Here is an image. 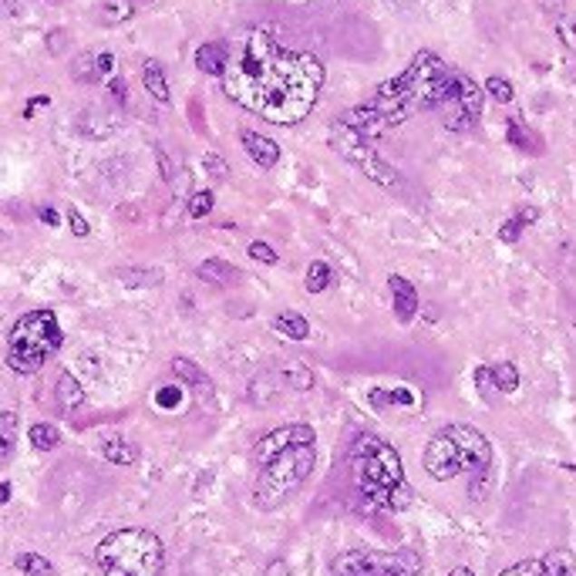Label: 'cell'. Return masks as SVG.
Listing matches in <instances>:
<instances>
[{
    "mask_svg": "<svg viewBox=\"0 0 576 576\" xmlns=\"http://www.w3.org/2000/svg\"><path fill=\"white\" fill-rule=\"evenodd\" d=\"M71 74L78 78V82H84V84H92V82H98V68H94V54H78L74 58V64H71Z\"/></svg>",
    "mask_w": 576,
    "mask_h": 576,
    "instance_id": "35",
    "label": "cell"
},
{
    "mask_svg": "<svg viewBox=\"0 0 576 576\" xmlns=\"http://www.w3.org/2000/svg\"><path fill=\"white\" fill-rule=\"evenodd\" d=\"M226 64H229V47L223 44V41H206V44H200V51H196V68L202 71V74H220L223 78Z\"/></svg>",
    "mask_w": 576,
    "mask_h": 576,
    "instance_id": "15",
    "label": "cell"
},
{
    "mask_svg": "<svg viewBox=\"0 0 576 576\" xmlns=\"http://www.w3.org/2000/svg\"><path fill=\"white\" fill-rule=\"evenodd\" d=\"M4 503H11V485L7 483L0 485V506H4Z\"/></svg>",
    "mask_w": 576,
    "mask_h": 576,
    "instance_id": "49",
    "label": "cell"
},
{
    "mask_svg": "<svg viewBox=\"0 0 576 576\" xmlns=\"http://www.w3.org/2000/svg\"><path fill=\"white\" fill-rule=\"evenodd\" d=\"M239 142H243L247 155L259 165V169H273V165L280 162V145L273 139H267V135H259V132H253V129H243L239 132Z\"/></svg>",
    "mask_w": 576,
    "mask_h": 576,
    "instance_id": "14",
    "label": "cell"
},
{
    "mask_svg": "<svg viewBox=\"0 0 576 576\" xmlns=\"http://www.w3.org/2000/svg\"><path fill=\"white\" fill-rule=\"evenodd\" d=\"M17 570H21L24 576H51L54 573L51 560L41 556V553H21L17 556Z\"/></svg>",
    "mask_w": 576,
    "mask_h": 576,
    "instance_id": "32",
    "label": "cell"
},
{
    "mask_svg": "<svg viewBox=\"0 0 576 576\" xmlns=\"http://www.w3.org/2000/svg\"><path fill=\"white\" fill-rule=\"evenodd\" d=\"M314 428L310 425H283V428H273L270 435H263L253 448V459L257 465L263 469L267 462H273L277 455H283L287 448H297V445H314Z\"/></svg>",
    "mask_w": 576,
    "mask_h": 576,
    "instance_id": "11",
    "label": "cell"
},
{
    "mask_svg": "<svg viewBox=\"0 0 576 576\" xmlns=\"http://www.w3.org/2000/svg\"><path fill=\"white\" fill-rule=\"evenodd\" d=\"M54 395H58V401L68 408V412H74V408H82L84 405V391L82 385L74 381V375H68V371H61L58 385H54Z\"/></svg>",
    "mask_w": 576,
    "mask_h": 576,
    "instance_id": "21",
    "label": "cell"
},
{
    "mask_svg": "<svg viewBox=\"0 0 576 576\" xmlns=\"http://www.w3.org/2000/svg\"><path fill=\"white\" fill-rule=\"evenodd\" d=\"M445 432L455 438V445H459L462 452V462H465V472H472V475H489V469H493V445H489V438H485L479 428H472V425H448Z\"/></svg>",
    "mask_w": 576,
    "mask_h": 576,
    "instance_id": "10",
    "label": "cell"
},
{
    "mask_svg": "<svg viewBox=\"0 0 576 576\" xmlns=\"http://www.w3.org/2000/svg\"><path fill=\"white\" fill-rule=\"evenodd\" d=\"M135 17V0H108L102 7V21L105 24H125Z\"/></svg>",
    "mask_w": 576,
    "mask_h": 576,
    "instance_id": "33",
    "label": "cell"
},
{
    "mask_svg": "<svg viewBox=\"0 0 576 576\" xmlns=\"http://www.w3.org/2000/svg\"><path fill=\"white\" fill-rule=\"evenodd\" d=\"M14 448H17V415L0 412V465L14 459Z\"/></svg>",
    "mask_w": 576,
    "mask_h": 576,
    "instance_id": "20",
    "label": "cell"
},
{
    "mask_svg": "<svg viewBox=\"0 0 576 576\" xmlns=\"http://www.w3.org/2000/svg\"><path fill=\"white\" fill-rule=\"evenodd\" d=\"M371 401L375 405H401V408H422V395H415L412 388H391V391H381L375 388L371 391Z\"/></svg>",
    "mask_w": 576,
    "mask_h": 576,
    "instance_id": "22",
    "label": "cell"
},
{
    "mask_svg": "<svg viewBox=\"0 0 576 576\" xmlns=\"http://www.w3.org/2000/svg\"><path fill=\"white\" fill-rule=\"evenodd\" d=\"M108 462H115V465H132V462L139 459V448L129 445V442H122V438H105V445H102Z\"/></svg>",
    "mask_w": 576,
    "mask_h": 576,
    "instance_id": "28",
    "label": "cell"
},
{
    "mask_svg": "<svg viewBox=\"0 0 576 576\" xmlns=\"http://www.w3.org/2000/svg\"><path fill=\"white\" fill-rule=\"evenodd\" d=\"M483 92L489 94V98H495L499 105H509L513 102V84H509V78H503V74H493V78H485V84H483Z\"/></svg>",
    "mask_w": 576,
    "mask_h": 576,
    "instance_id": "34",
    "label": "cell"
},
{
    "mask_svg": "<svg viewBox=\"0 0 576 576\" xmlns=\"http://www.w3.org/2000/svg\"><path fill=\"white\" fill-rule=\"evenodd\" d=\"M455 78H459V71L448 68L435 51H418L398 78L377 84V92L365 105L344 112L341 122L347 129L361 132L367 142H375L418 112H432V108L442 112L448 98L455 94Z\"/></svg>",
    "mask_w": 576,
    "mask_h": 576,
    "instance_id": "2",
    "label": "cell"
},
{
    "mask_svg": "<svg viewBox=\"0 0 576 576\" xmlns=\"http://www.w3.org/2000/svg\"><path fill=\"white\" fill-rule=\"evenodd\" d=\"M58 347H61L58 317L51 310H31V314H24L11 327L7 365L17 375H37L47 357H51V351H58Z\"/></svg>",
    "mask_w": 576,
    "mask_h": 576,
    "instance_id": "5",
    "label": "cell"
},
{
    "mask_svg": "<svg viewBox=\"0 0 576 576\" xmlns=\"http://www.w3.org/2000/svg\"><path fill=\"white\" fill-rule=\"evenodd\" d=\"M330 280H334V270H330V263H324V259H314V263L307 267L304 287L310 290V294H324V290L330 287Z\"/></svg>",
    "mask_w": 576,
    "mask_h": 576,
    "instance_id": "26",
    "label": "cell"
},
{
    "mask_svg": "<svg viewBox=\"0 0 576 576\" xmlns=\"http://www.w3.org/2000/svg\"><path fill=\"white\" fill-rule=\"evenodd\" d=\"M202 165H206V172H210V176H216V179H226V176H229V165H226L223 155L206 152V155H202Z\"/></svg>",
    "mask_w": 576,
    "mask_h": 576,
    "instance_id": "39",
    "label": "cell"
},
{
    "mask_svg": "<svg viewBox=\"0 0 576 576\" xmlns=\"http://www.w3.org/2000/svg\"><path fill=\"white\" fill-rule=\"evenodd\" d=\"M142 82H145V92L152 94L155 102H162V105H169V82H165V74H162V68H159V61H145L142 64Z\"/></svg>",
    "mask_w": 576,
    "mask_h": 576,
    "instance_id": "17",
    "label": "cell"
},
{
    "mask_svg": "<svg viewBox=\"0 0 576 576\" xmlns=\"http://www.w3.org/2000/svg\"><path fill=\"white\" fill-rule=\"evenodd\" d=\"M493 371V388L499 395H516L519 391V371L516 365H509V361H499V365L489 367Z\"/></svg>",
    "mask_w": 576,
    "mask_h": 576,
    "instance_id": "24",
    "label": "cell"
},
{
    "mask_svg": "<svg viewBox=\"0 0 576 576\" xmlns=\"http://www.w3.org/2000/svg\"><path fill=\"white\" fill-rule=\"evenodd\" d=\"M27 435H31V445H34L37 452H51V448H58V442H61V432L47 422L31 425V432H27Z\"/></svg>",
    "mask_w": 576,
    "mask_h": 576,
    "instance_id": "29",
    "label": "cell"
},
{
    "mask_svg": "<svg viewBox=\"0 0 576 576\" xmlns=\"http://www.w3.org/2000/svg\"><path fill=\"white\" fill-rule=\"evenodd\" d=\"M334 576H367V553L365 550H351L334 560Z\"/></svg>",
    "mask_w": 576,
    "mask_h": 576,
    "instance_id": "25",
    "label": "cell"
},
{
    "mask_svg": "<svg viewBox=\"0 0 576 576\" xmlns=\"http://www.w3.org/2000/svg\"><path fill=\"white\" fill-rule=\"evenodd\" d=\"M94 68H98V82L102 78H115V54L112 51H98L94 54Z\"/></svg>",
    "mask_w": 576,
    "mask_h": 576,
    "instance_id": "40",
    "label": "cell"
},
{
    "mask_svg": "<svg viewBox=\"0 0 576 576\" xmlns=\"http://www.w3.org/2000/svg\"><path fill=\"white\" fill-rule=\"evenodd\" d=\"M542 563H546V573L550 576H570L576 570V556L570 550H550V553L542 556Z\"/></svg>",
    "mask_w": 576,
    "mask_h": 576,
    "instance_id": "30",
    "label": "cell"
},
{
    "mask_svg": "<svg viewBox=\"0 0 576 576\" xmlns=\"http://www.w3.org/2000/svg\"><path fill=\"white\" fill-rule=\"evenodd\" d=\"M68 223H71V233H74V236H88V233H92L88 220H84L78 210H68Z\"/></svg>",
    "mask_w": 576,
    "mask_h": 576,
    "instance_id": "42",
    "label": "cell"
},
{
    "mask_svg": "<svg viewBox=\"0 0 576 576\" xmlns=\"http://www.w3.org/2000/svg\"><path fill=\"white\" fill-rule=\"evenodd\" d=\"M212 192L210 189H200V192H192V196H189V216H192V220H202V216H210L212 212Z\"/></svg>",
    "mask_w": 576,
    "mask_h": 576,
    "instance_id": "36",
    "label": "cell"
},
{
    "mask_svg": "<svg viewBox=\"0 0 576 576\" xmlns=\"http://www.w3.org/2000/svg\"><path fill=\"white\" fill-rule=\"evenodd\" d=\"M475 385H479V388H489V385H493V371H489V367H479V371H475Z\"/></svg>",
    "mask_w": 576,
    "mask_h": 576,
    "instance_id": "47",
    "label": "cell"
},
{
    "mask_svg": "<svg viewBox=\"0 0 576 576\" xmlns=\"http://www.w3.org/2000/svg\"><path fill=\"white\" fill-rule=\"evenodd\" d=\"M47 105H51V98H47V94H37V98H31V102L24 105V118H31L37 108H47Z\"/></svg>",
    "mask_w": 576,
    "mask_h": 576,
    "instance_id": "45",
    "label": "cell"
},
{
    "mask_svg": "<svg viewBox=\"0 0 576 576\" xmlns=\"http://www.w3.org/2000/svg\"><path fill=\"white\" fill-rule=\"evenodd\" d=\"M280 375L294 391H310V388H314V371H310V367H304V365H297V361H287V365L280 367Z\"/></svg>",
    "mask_w": 576,
    "mask_h": 576,
    "instance_id": "27",
    "label": "cell"
},
{
    "mask_svg": "<svg viewBox=\"0 0 576 576\" xmlns=\"http://www.w3.org/2000/svg\"><path fill=\"white\" fill-rule=\"evenodd\" d=\"M314 445H297V448H287L283 455H277L273 462H267L263 469H259V479L253 485V503L257 509L263 513H270V509L283 506L290 495L300 489V485L310 479V472H314Z\"/></svg>",
    "mask_w": 576,
    "mask_h": 576,
    "instance_id": "6",
    "label": "cell"
},
{
    "mask_svg": "<svg viewBox=\"0 0 576 576\" xmlns=\"http://www.w3.org/2000/svg\"><path fill=\"white\" fill-rule=\"evenodd\" d=\"M94 560L105 576H162V540L149 530H118L98 542Z\"/></svg>",
    "mask_w": 576,
    "mask_h": 576,
    "instance_id": "4",
    "label": "cell"
},
{
    "mask_svg": "<svg viewBox=\"0 0 576 576\" xmlns=\"http://www.w3.org/2000/svg\"><path fill=\"white\" fill-rule=\"evenodd\" d=\"M448 576H475V573H472L469 566H455V570H452Z\"/></svg>",
    "mask_w": 576,
    "mask_h": 576,
    "instance_id": "50",
    "label": "cell"
},
{
    "mask_svg": "<svg viewBox=\"0 0 576 576\" xmlns=\"http://www.w3.org/2000/svg\"><path fill=\"white\" fill-rule=\"evenodd\" d=\"M330 149L337 155H344L347 162H354L361 172H365L371 182H377V186H385V189H398L401 186V179L398 172H395V165L385 162L381 155L375 152V145L361 135V132H354L347 129L341 118L330 125Z\"/></svg>",
    "mask_w": 576,
    "mask_h": 576,
    "instance_id": "7",
    "label": "cell"
},
{
    "mask_svg": "<svg viewBox=\"0 0 576 576\" xmlns=\"http://www.w3.org/2000/svg\"><path fill=\"white\" fill-rule=\"evenodd\" d=\"M499 576H550V573H546V563H542V556H540V560H522V563L509 566V570H503Z\"/></svg>",
    "mask_w": 576,
    "mask_h": 576,
    "instance_id": "38",
    "label": "cell"
},
{
    "mask_svg": "<svg viewBox=\"0 0 576 576\" xmlns=\"http://www.w3.org/2000/svg\"><path fill=\"white\" fill-rule=\"evenodd\" d=\"M540 4H542V7H546L550 14H556V17L563 14V0H540Z\"/></svg>",
    "mask_w": 576,
    "mask_h": 576,
    "instance_id": "48",
    "label": "cell"
},
{
    "mask_svg": "<svg viewBox=\"0 0 576 576\" xmlns=\"http://www.w3.org/2000/svg\"><path fill=\"white\" fill-rule=\"evenodd\" d=\"M172 375H176L182 385H196V388H206V385H210V381H206V371H202L200 365L186 361V357H176V361H172Z\"/></svg>",
    "mask_w": 576,
    "mask_h": 576,
    "instance_id": "31",
    "label": "cell"
},
{
    "mask_svg": "<svg viewBox=\"0 0 576 576\" xmlns=\"http://www.w3.org/2000/svg\"><path fill=\"white\" fill-rule=\"evenodd\" d=\"M108 92L115 98L118 105H125V98H129V88H125V78H108Z\"/></svg>",
    "mask_w": 576,
    "mask_h": 576,
    "instance_id": "43",
    "label": "cell"
},
{
    "mask_svg": "<svg viewBox=\"0 0 576 576\" xmlns=\"http://www.w3.org/2000/svg\"><path fill=\"white\" fill-rule=\"evenodd\" d=\"M324 88V64L310 51L283 47L267 27H249L223 71L229 102L273 125L304 122Z\"/></svg>",
    "mask_w": 576,
    "mask_h": 576,
    "instance_id": "1",
    "label": "cell"
},
{
    "mask_svg": "<svg viewBox=\"0 0 576 576\" xmlns=\"http://www.w3.org/2000/svg\"><path fill=\"white\" fill-rule=\"evenodd\" d=\"M249 257L257 259V263H267V267H273V263H277V249L267 247V243H249Z\"/></svg>",
    "mask_w": 576,
    "mask_h": 576,
    "instance_id": "41",
    "label": "cell"
},
{
    "mask_svg": "<svg viewBox=\"0 0 576 576\" xmlns=\"http://www.w3.org/2000/svg\"><path fill=\"white\" fill-rule=\"evenodd\" d=\"M556 34L570 51H576V14H560L556 17Z\"/></svg>",
    "mask_w": 576,
    "mask_h": 576,
    "instance_id": "37",
    "label": "cell"
},
{
    "mask_svg": "<svg viewBox=\"0 0 576 576\" xmlns=\"http://www.w3.org/2000/svg\"><path fill=\"white\" fill-rule=\"evenodd\" d=\"M351 469L357 479V489L375 503L377 509L398 513L412 503V489L405 483V465L401 455L388 442L377 435H357L351 445Z\"/></svg>",
    "mask_w": 576,
    "mask_h": 576,
    "instance_id": "3",
    "label": "cell"
},
{
    "mask_svg": "<svg viewBox=\"0 0 576 576\" xmlns=\"http://www.w3.org/2000/svg\"><path fill=\"white\" fill-rule=\"evenodd\" d=\"M196 277H200L202 283L220 287V290H226V287H236V283H239V270H236L233 263H226V259H202L200 270H196Z\"/></svg>",
    "mask_w": 576,
    "mask_h": 576,
    "instance_id": "16",
    "label": "cell"
},
{
    "mask_svg": "<svg viewBox=\"0 0 576 576\" xmlns=\"http://www.w3.org/2000/svg\"><path fill=\"white\" fill-rule=\"evenodd\" d=\"M37 216H41V223H44V226H58L61 223L58 210H51V206H44V210L37 212Z\"/></svg>",
    "mask_w": 576,
    "mask_h": 576,
    "instance_id": "46",
    "label": "cell"
},
{
    "mask_svg": "<svg viewBox=\"0 0 576 576\" xmlns=\"http://www.w3.org/2000/svg\"><path fill=\"white\" fill-rule=\"evenodd\" d=\"M273 327L280 330L283 337H290V341H307V337H310V324H307V317H300V314H294V310L277 314Z\"/></svg>",
    "mask_w": 576,
    "mask_h": 576,
    "instance_id": "19",
    "label": "cell"
},
{
    "mask_svg": "<svg viewBox=\"0 0 576 576\" xmlns=\"http://www.w3.org/2000/svg\"><path fill=\"white\" fill-rule=\"evenodd\" d=\"M425 472L435 479V483H448L455 479L459 472H465V462H462V452L455 445V438L448 435L445 428L435 432L425 445Z\"/></svg>",
    "mask_w": 576,
    "mask_h": 576,
    "instance_id": "9",
    "label": "cell"
},
{
    "mask_svg": "<svg viewBox=\"0 0 576 576\" xmlns=\"http://www.w3.org/2000/svg\"><path fill=\"white\" fill-rule=\"evenodd\" d=\"M388 290H391V304H395V314H398L401 324H412L415 317H418V307H422V300H418V290H415L412 280H405V277H388Z\"/></svg>",
    "mask_w": 576,
    "mask_h": 576,
    "instance_id": "13",
    "label": "cell"
},
{
    "mask_svg": "<svg viewBox=\"0 0 576 576\" xmlns=\"http://www.w3.org/2000/svg\"><path fill=\"white\" fill-rule=\"evenodd\" d=\"M509 142L516 145V149H522V152H542L540 139H536V132L530 129V125H522L519 118H509Z\"/></svg>",
    "mask_w": 576,
    "mask_h": 576,
    "instance_id": "23",
    "label": "cell"
},
{
    "mask_svg": "<svg viewBox=\"0 0 576 576\" xmlns=\"http://www.w3.org/2000/svg\"><path fill=\"white\" fill-rule=\"evenodd\" d=\"M536 220H540V210H536V206H526V210H519L516 216L509 220V223L499 226V239H503V243H519L522 229H526V226H532Z\"/></svg>",
    "mask_w": 576,
    "mask_h": 576,
    "instance_id": "18",
    "label": "cell"
},
{
    "mask_svg": "<svg viewBox=\"0 0 576 576\" xmlns=\"http://www.w3.org/2000/svg\"><path fill=\"white\" fill-rule=\"evenodd\" d=\"M483 105H485V92L483 84L469 78L465 71H459V78H455V94L448 98V105L442 108V122H445L448 132H469L479 125V118H483Z\"/></svg>",
    "mask_w": 576,
    "mask_h": 576,
    "instance_id": "8",
    "label": "cell"
},
{
    "mask_svg": "<svg viewBox=\"0 0 576 576\" xmlns=\"http://www.w3.org/2000/svg\"><path fill=\"white\" fill-rule=\"evenodd\" d=\"M155 398H159V405L165 401V408H176L179 401H182V391H179V388H162L159 395H155Z\"/></svg>",
    "mask_w": 576,
    "mask_h": 576,
    "instance_id": "44",
    "label": "cell"
},
{
    "mask_svg": "<svg viewBox=\"0 0 576 576\" xmlns=\"http://www.w3.org/2000/svg\"><path fill=\"white\" fill-rule=\"evenodd\" d=\"M422 573V556L415 550L398 553H367V576H418Z\"/></svg>",
    "mask_w": 576,
    "mask_h": 576,
    "instance_id": "12",
    "label": "cell"
}]
</instances>
